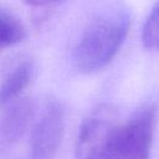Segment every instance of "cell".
Instances as JSON below:
<instances>
[{"mask_svg":"<svg viewBox=\"0 0 159 159\" xmlns=\"http://www.w3.org/2000/svg\"><path fill=\"white\" fill-rule=\"evenodd\" d=\"M129 30V16L108 14L92 21L81 35L73 61L82 73H93L106 67L118 53Z\"/></svg>","mask_w":159,"mask_h":159,"instance_id":"2","label":"cell"},{"mask_svg":"<svg viewBox=\"0 0 159 159\" xmlns=\"http://www.w3.org/2000/svg\"><path fill=\"white\" fill-rule=\"evenodd\" d=\"M142 42L148 50H159V1L150 10L143 25Z\"/></svg>","mask_w":159,"mask_h":159,"instance_id":"7","label":"cell"},{"mask_svg":"<svg viewBox=\"0 0 159 159\" xmlns=\"http://www.w3.org/2000/svg\"><path fill=\"white\" fill-rule=\"evenodd\" d=\"M25 27L21 20L6 9H0V51L21 42Z\"/></svg>","mask_w":159,"mask_h":159,"instance_id":"6","label":"cell"},{"mask_svg":"<svg viewBox=\"0 0 159 159\" xmlns=\"http://www.w3.org/2000/svg\"><path fill=\"white\" fill-rule=\"evenodd\" d=\"M63 132V109L53 102L50 103L34 127L31 149L35 159H51L55 154Z\"/></svg>","mask_w":159,"mask_h":159,"instance_id":"3","label":"cell"},{"mask_svg":"<svg viewBox=\"0 0 159 159\" xmlns=\"http://www.w3.org/2000/svg\"><path fill=\"white\" fill-rule=\"evenodd\" d=\"M32 73V65L27 61L14 67L0 84V106H6L20 98L21 93L31 82Z\"/></svg>","mask_w":159,"mask_h":159,"instance_id":"5","label":"cell"},{"mask_svg":"<svg viewBox=\"0 0 159 159\" xmlns=\"http://www.w3.org/2000/svg\"><path fill=\"white\" fill-rule=\"evenodd\" d=\"M4 107L5 111L0 123L1 134L7 140H16L32 118V102L27 98H17Z\"/></svg>","mask_w":159,"mask_h":159,"instance_id":"4","label":"cell"},{"mask_svg":"<svg viewBox=\"0 0 159 159\" xmlns=\"http://www.w3.org/2000/svg\"><path fill=\"white\" fill-rule=\"evenodd\" d=\"M25 2H27L31 6H36V7H46V6H51L55 5L57 2H60L61 0H24Z\"/></svg>","mask_w":159,"mask_h":159,"instance_id":"8","label":"cell"},{"mask_svg":"<svg viewBox=\"0 0 159 159\" xmlns=\"http://www.w3.org/2000/svg\"><path fill=\"white\" fill-rule=\"evenodd\" d=\"M157 119L154 104H145L127 119L102 104L83 120L76 143V159H149Z\"/></svg>","mask_w":159,"mask_h":159,"instance_id":"1","label":"cell"}]
</instances>
